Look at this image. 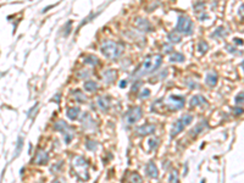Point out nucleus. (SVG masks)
<instances>
[{"mask_svg": "<svg viewBox=\"0 0 244 183\" xmlns=\"http://www.w3.org/2000/svg\"><path fill=\"white\" fill-rule=\"evenodd\" d=\"M161 62H162V56L159 55V54L148 56L144 60V62L140 65V67L134 71L133 77H142V76H145V75H149L151 72H154L155 70L159 68Z\"/></svg>", "mask_w": 244, "mask_h": 183, "instance_id": "obj_1", "label": "nucleus"}, {"mask_svg": "<svg viewBox=\"0 0 244 183\" xmlns=\"http://www.w3.org/2000/svg\"><path fill=\"white\" fill-rule=\"evenodd\" d=\"M101 53H103L106 57L109 59H117L123 53V45L118 44L116 42H111V40H106L101 44Z\"/></svg>", "mask_w": 244, "mask_h": 183, "instance_id": "obj_2", "label": "nucleus"}, {"mask_svg": "<svg viewBox=\"0 0 244 183\" xmlns=\"http://www.w3.org/2000/svg\"><path fill=\"white\" fill-rule=\"evenodd\" d=\"M192 120H193V116H190V115H183L181 118H178L177 121H175V123L172 125V128H171V131H170V137H171V138H175L178 133H181V132L190 123Z\"/></svg>", "mask_w": 244, "mask_h": 183, "instance_id": "obj_3", "label": "nucleus"}, {"mask_svg": "<svg viewBox=\"0 0 244 183\" xmlns=\"http://www.w3.org/2000/svg\"><path fill=\"white\" fill-rule=\"evenodd\" d=\"M176 30L179 33H183V34H192L193 33V22L190 21V18L182 15L178 17V22H177V27H176Z\"/></svg>", "mask_w": 244, "mask_h": 183, "instance_id": "obj_4", "label": "nucleus"}, {"mask_svg": "<svg viewBox=\"0 0 244 183\" xmlns=\"http://www.w3.org/2000/svg\"><path fill=\"white\" fill-rule=\"evenodd\" d=\"M142 115H143V110H142V107L140 106H133L132 109H129V111L126 114L127 123H129V125L136 123L137 121H139Z\"/></svg>", "mask_w": 244, "mask_h": 183, "instance_id": "obj_5", "label": "nucleus"}, {"mask_svg": "<svg viewBox=\"0 0 244 183\" xmlns=\"http://www.w3.org/2000/svg\"><path fill=\"white\" fill-rule=\"evenodd\" d=\"M168 106L171 110H179L184 106V98L179 95H171L168 98Z\"/></svg>", "mask_w": 244, "mask_h": 183, "instance_id": "obj_6", "label": "nucleus"}, {"mask_svg": "<svg viewBox=\"0 0 244 183\" xmlns=\"http://www.w3.org/2000/svg\"><path fill=\"white\" fill-rule=\"evenodd\" d=\"M36 162L38 165H46L49 162V154L46 151L39 149L36 154Z\"/></svg>", "mask_w": 244, "mask_h": 183, "instance_id": "obj_7", "label": "nucleus"}, {"mask_svg": "<svg viewBox=\"0 0 244 183\" xmlns=\"http://www.w3.org/2000/svg\"><path fill=\"white\" fill-rule=\"evenodd\" d=\"M145 172H147V175H148L150 178H156L158 175H159L158 167H156V165H155L152 161H150V162H148V164H147V166H145Z\"/></svg>", "mask_w": 244, "mask_h": 183, "instance_id": "obj_8", "label": "nucleus"}, {"mask_svg": "<svg viewBox=\"0 0 244 183\" xmlns=\"http://www.w3.org/2000/svg\"><path fill=\"white\" fill-rule=\"evenodd\" d=\"M155 131V126L151 125V123H147V125H143L137 128V133L139 136H147V134H150L152 132Z\"/></svg>", "mask_w": 244, "mask_h": 183, "instance_id": "obj_9", "label": "nucleus"}, {"mask_svg": "<svg viewBox=\"0 0 244 183\" xmlns=\"http://www.w3.org/2000/svg\"><path fill=\"white\" fill-rule=\"evenodd\" d=\"M136 25L143 30V32H149V30H152V27L150 25V22L145 18H137L136 20Z\"/></svg>", "mask_w": 244, "mask_h": 183, "instance_id": "obj_10", "label": "nucleus"}, {"mask_svg": "<svg viewBox=\"0 0 244 183\" xmlns=\"http://www.w3.org/2000/svg\"><path fill=\"white\" fill-rule=\"evenodd\" d=\"M208 104L206 103V99L203 97V95H194L190 101H189V106L190 107H195V106H199V105H205Z\"/></svg>", "mask_w": 244, "mask_h": 183, "instance_id": "obj_11", "label": "nucleus"}, {"mask_svg": "<svg viewBox=\"0 0 244 183\" xmlns=\"http://www.w3.org/2000/svg\"><path fill=\"white\" fill-rule=\"evenodd\" d=\"M217 79H219V75L215 72V71H211V72L208 73L205 82H206V84L210 86V87H215L216 83H217Z\"/></svg>", "mask_w": 244, "mask_h": 183, "instance_id": "obj_12", "label": "nucleus"}, {"mask_svg": "<svg viewBox=\"0 0 244 183\" xmlns=\"http://www.w3.org/2000/svg\"><path fill=\"white\" fill-rule=\"evenodd\" d=\"M97 103H98L99 109L103 110V111H106L110 107V99L107 97H99Z\"/></svg>", "mask_w": 244, "mask_h": 183, "instance_id": "obj_13", "label": "nucleus"}, {"mask_svg": "<svg viewBox=\"0 0 244 183\" xmlns=\"http://www.w3.org/2000/svg\"><path fill=\"white\" fill-rule=\"evenodd\" d=\"M206 125H208V123H206V121L199 122V123L189 132V136H190V137H195V136H198L199 133H201V132H203V129H204V128L206 127Z\"/></svg>", "mask_w": 244, "mask_h": 183, "instance_id": "obj_14", "label": "nucleus"}, {"mask_svg": "<svg viewBox=\"0 0 244 183\" xmlns=\"http://www.w3.org/2000/svg\"><path fill=\"white\" fill-rule=\"evenodd\" d=\"M116 77H117V75H116L115 71H113V70H107V71H105V72L103 73V78H104V81L106 83H113L114 81L116 79Z\"/></svg>", "mask_w": 244, "mask_h": 183, "instance_id": "obj_15", "label": "nucleus"}, {"mask_svg": "<svg viewBox=\"0 0 244 183\" xmlns=\"http://www.w3.org/2000/svg\"><path fill=\"white\" fill-rule=\"evenodd\" d=\"M167 38H168V40L171 43H179L181 40H182V36H181V33L179 32H177V30H174V32H170L168 33V36H167Z\"/></svg>", "mask_w": 244, "mask_h": 183, "instance_id": "obj_16", "label": "nucleus"}, {"mask_svg": "<svg viewBox=\"0 0 244 183\" xmlns=\"http://www.w3.org/2000/svg\"><path fill=\"white\" fill-rule=\"evenodd\" d=\"M54 128L56 129V131H59V132H62V133H65V132L70 128L68 127V125L66 123L65 121H62V120H60V121H57L56 123L54 125Z\"/></svg>", "mask_w": 244, "mask_h": 183, "instance_id": "obj_17", "label": "nucleus"}, {"mask_svg": "<svg viewBox=\"0 0 244 183\" xmlns=\"http://www.w3.org/2000/svg\"><path fill=\"white\" fill-rule=\"evenodd\" d=\"M83 62L87 64V65H92V66H95L99 64V59L95 56V55H88L83 59Z\"/></svg>", "mask_w": 244, "mask_h": 183, "instance_id": "obj_18", "label": "nucleus"}, {"mask_svg": "<svg viewBox=\"0 0 244 183\" xmlns=\"http://www.w3.org/2000/svg\"><path fill=\"white\" fill-rule=\"evenodd\" d=\"M79 113H81L79 107H70V109L67 110V117H68L70 120H76V118L78 117Z\"/></svg>", "mask_w": 244, "mask_h": 183, "instance_id": "obj_19", "label": "nucleus"}, {"mask_svg": "<svg viewBox=\"0 0 244 183\" xmlns=\"http://www.w3.org/2000/svg\"><path fill=\"white\" fill-rule=\"evenodd\" d=\"M184 59L186 57L182 53H174L170 56V62H183Z\"/></svg>", "mask_w": 244, "mask_h": 183, "instance_id": "obj_20", "label": "nucleus"}, {"mask_svg": "<svg viewBox=\"0 0 244 183\" xmlns=\"http://www.w3.org/2000/svg\"><path fill=\"white\" fill-rule=\"evenodd\" d=\"M83 87L87 92H95L98 89V83L94 81H87V82H84Z\"/></svg>", "mask_w": 244, "mask_h": 183, "instance_id": "obj_21", "label": "nucleus"}, {"mask_svg": "<svg viewBox=\"0 0 244 183\" xmlns=\"http://www.w3.org/2000/svg\"><path fill=\"white\" fill-rule=\"evenodd\" d=\"M73 98L75 100L77 101V103H86V95L83 94V92H81V90H75L73 92Z\"/></svg>", "mask_w": 244, "mask_h": 183, "instance_id": "obj_22", "label": "nucleus"}, {"mask_svg": "<svg viewBox=\"0 0 244 183\" xmlns=\"http://www.w3.org/2000/svg\"><path fill=\"white\" fill-rule=\"evenodd\" d=\"M226 36H227V30L225 29V27H223V26L219 27V28L215 30V32H213V34H212L213 38H216V37L222 38V37H226Z\"/></svg>", "mask_w": 244, "mask_h": 183, "instance_id": "obj_23", "label": "nucleus"}, {"mask_svg": "<svg viewBox=\"0 0 244 183\" xmlns=\"http://www.w3.org/2000/svg\"><path fill=\"white\" fill-rule=\"evenodd\" d=\"M198 50H199V53L200 54H205L208 50H209V45L206 42H204V40H201V42H199L198 44Z\"/></svg>", "mask_w": 244, "mask_h": 183, "instance_id": "obj_24", "label": "nucleus"}, {"mask_svg": "<svg viewBox=\"0 0 244 183\" xmlns=\"http://www.w3.org/2000/svg\"><path fill=\"white\" fill-rule=\"evenodd\" d=\"M86 147H87V149H88V150H95V149H97V147H98V143H97L95 140L87 139V142H86Z\"/></svg>", "mask_w": 244, "mask_h": 183, "instance_id": "obj_25", "label": "nucleus"}, {"mask_svg": "<svg viewBox=\"0 0 244 183\" xmlns=\"http://www.w3.org/2000/svg\"><path fill=\"white\" fill-rule=\"evenodd\" d=\"M131 183H142L143 181H142V177L137 174V172H133V174L131 175V179H129Z\"/></svg>", "mask_w": 244, "mask_h": 183, "instance_id": "obj_26", "label": "nucleus"}, {"mask_svg": "<svg viewBox=\"0 0 244 183\" xmlns=\"http://www.w3.org/2000/svg\"><path fill=\"white\" fill-rule=\"evenodd\" d=\"M168 182L170 183H178V174H177V171H172L171 172V175L168 177Z\"/></svg>", "mask_w": 244, "mask_h": 183, "instance_id": "obj_27", "label": "nucleus"}, {"mask_svg": "<svg viewBox=\"0 0 244 183\" xmlns=\"http://www.w3.org/2000/svg\"><path fill=\"white\" fill-rule=\"evenodd\" d=\"M22 144H23V138L20 137L18 140H17V145H16V154L15 156H18V154L21 152V149H22Z\"/></svg>", "mask_w": 244, "mask_h": 183, "instance_id": "obj_28", "label": "nucleus"}, {"mask_svg": "<svg viewBox=\"0 0 244 183\" xmlns=\"http://www.w3.org/2000/svg\"><path fill=\"white\" fill-rule=\"evenodd\" d=\"M233 114H235L236 116L243 115V114H244V109H243V107H238V106H236V107H233Z\"/></svg>", "mask_w": 244, "mask_h": 183, "instance_id": "obj_29", "label": "nucleus"}, {"mask_svg": "<svg viewBox=\"0 0 244 183\" xmlns=\"http://www.w3.org/2000/svg\"><path fill=\"white\" fill-rule=\"evenodd\" d=\"M150 95V90L149 89H143L142 93H139V98L140 99H144V98H148Z\"/></svg>", "mask_w": 244, "mask_h": 183, "instance_id": "obj_30", "label": "nucleus"}, {"mask_svg": "<svg viewBox=\"0 0 244 183\" xmlns=\"http://www.w3.org/2000/svg\"><path fill=\"white\" fill-rule=\"evenodd\" d=\"M236 103H237V104L244 103V92H242V93H239V94L236 97Z\"/></svg>", "mask_w": 244, "mask_h": 183, "instance_id": "obj_31", "label": "nucleus"}, {"mask_svg": "<svg viewBox=\"0 0 244 183\" xmlns=\"http://www.w3.org/2000/svg\"><path fill=\"white\" fill-rule=\"evenodd\" d=\"M162 49H164V53H166V54H170V53L172 52V45H171V43L164 44V46H162Z\"/></svg>", "mask_w": 244, "mask_h": 183, "instance_id": "obj_32", "label": "nucleus"}, {"mask_svg": "<svg viewBox=\"0 0 244 183\" xmlns=\"http://www.w3.org/2000/svg\"><path fill=\"white\" fill-rule=\"evenodd\" d=\"M149 144H150V148H151V149H155V148L158 147V144H159V140H158V139H150Z\"/></svg>", "mask_w": 244, "mask_h": 183, "instance_id": "obj_33", "label": "nucleus"}, {"mask_svg": "<svg viewBox=\"0 0 244 183\" xmlns=\"http://www.w3.org/2000/svg\"><path fill=\"white\" fill-rule=\"evenodd\" d=\"M62 165H64V162H62V161L59 162L57 165H55V166H53V167H52V171H53V172H57V171H60V167L62 166Z\"/></svg>", "mask_w": 244, "mask_h": 183, "instance_id": "obj_34", "label": "nucleus"}, {"mask_svg": "<svg viewBox=\"0 0 244 183\" xmlns=\"http://www.w3.org/2000/svg\"><path fill=\"white\" fill-rule=\"evenodd\" d=\"M71 21H68L67 22V25H66V27H65V36H68L70 34V30H71Z\"/></svg>", "mask_w": 244, "mask_h": 183, "instance_id": "obj_35", "label": "nucleus"}, {"mask_svg": "<svg viewBox=\"0 0 244 183\" xmlns=\"http://www.w3.org/2000/svg\"><path fill=\"white\" fill-rule=\"evenodd\" d=\"M235 42H236V44H237V45H243V44H244V43H243V39L235 38Z\"/></svg>", "mask_w": 244, "mask_h": 183, "instance_id": "obj_36", "label": "nucleus"}, {"mask_svg": "<svg viewBox=\"0 0 244 183\" xmlns=\"http://www.w3.org/2000/svg\"><path fill=\"white\" fill-rule=\"evenodd\" d=\"M126 86H127V83H126V81H122V82L120 83V87H121V88H125Z\"/></svg>", "mask_w": 244, "mask_h": 183, "instance_id": "obj_37", "label": "nucleus"}, {"mask_svg": "<svg viewBox=\"0 0 244 183\" xmlns=\"http://www.w3.org/2000/svg\"><path fill=\"white\" fill-rule=\"evenodd\" d=\"M59 99H60V94H57V95H55V98H54V100H56V103H59Z\"/></svg>", "mask_w": 244, "mask_h": 183, "instance_id": "obj_38", "label": "nucleus"}, {"mask_svg": "<svg viewBox=\"0 0 244 183\" xmlns=\"http://www.w3.org/2000/svg\"><path fill=\"white\" fill-rule=\"evenodd\" d=\"M240 66H242V68H243V70H244V61H243V62H242V64H240Z\"/></svg>", "mask_w": 244, "mask_h": 183, "instance_id": "obj_39", "label": "nucleus"}, {"mask_svg": "<svg viewBox=\"0 0 244 183\" xmlns=\"http://www.w3.org/2000/svg\"><path fill=\"white\" fill-rule=\"evenodd\" d=\"M53 183H60V182H59V181H57V179H55V181H54V182H53Z\"/></svg>", "mask_w": 244, "mask_h": 183, "instance_id": "obj_40", "label": "nucleus"}]
</instances>
